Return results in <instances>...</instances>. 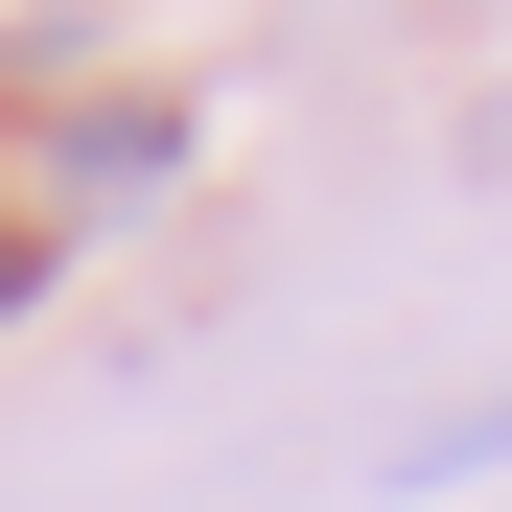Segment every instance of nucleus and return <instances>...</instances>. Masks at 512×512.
<instances>
[{
    "label": "nucleus",
    "instance_id": "nucleus-1",
    "mask_svg": "<svg viewBox=\"0 0 512 512\" xmlns=\"http://www.w3.org/2000/svg\"><path fill=\"white\" fill-rule=\"evenodd\" d=\"M47 163H70L94 210H140V187H187V117H163V94H94V117H70Z\"/></svg>",
    "mask_w": 512,
    "mask_h": 512
},
{
    "label": "nucleus",
    "instance_id": "nucleus-2",
    "mask_svg": "<svg viewBox=\"0 0 512 512\" xmlns=\"http://www.w3.org/2000/svg\"><path fill=\"white\" fill-rule=\"evenodd\" d=\"M0 303H47V233H24V210H0Z\"/></svg>",
    "mask_w": 512,
    "mask_h": 512
}]
</instances>
